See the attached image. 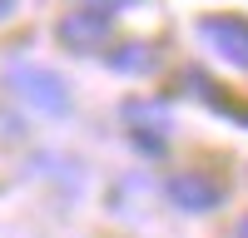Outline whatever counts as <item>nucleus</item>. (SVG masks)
<instances>
[{
  "label": "nucleus",
  "mask_w": 248,
  "mask_h": 238,
  "mask_svg": "<svg viewBox=\"0 0 248 238\" xmlns=\"http://www.w3.org/2000/svg\"><path fill=\"white\" fill-rule=\"evenodd\" d=\"M10 89L25 99L30 109L50 114V119H65V114H70V89H65V79H60L55 70H45V65H10Z\"/></svg>",
  "instance_id": "1"
},
{
  "label": "nucleus",
  "mask_w": 248,
  "mask_h": 238,
  "mask_svg": "<svg viewBox=\"0 0 248 238\" xmlns=\"http://www.w3.org/2000/svg\"><path fill=\"white\" fill-rule=\"evenodd\" d=\"M194 35L218 60H229L233 70H248V20L243 15H203L194 25Z\"/></svg>",
  "instance_id": "2"
},
{
  "label": "nucleus",
  "mask_w": 248,
  "mask_h": 238,
  "mask_svg": "<svg viewBox=\"0 0 248 238\" xmlns=\"http://www.w3.org/2000/svg\"><path fill=\"white\" fill-rule=\"evenodd\" d=\"M124 124H129L134 144L144 154H164V144H169V109L159 104V99H124Z\"/></svg>",
  "instance_id": "3"
},
{
  "label": "nucleus",
  "mask_w": 248,
  "mask_h": 238,
  "mask_svg": "<svg viewBox=\"0 0 248 238\" xmlns=\"http://www.w3.org/2000/svg\"><path fill=\"white\" fill-rule=\"evenodd\" d=\"M164 193H169L184 213H209V208L223 204V184L214 174H203V169H179L169 184H164Z\"/></svg>",
  "instance_id": "4"
},
{
  "label": "nucleus",
  "mask_w": 248,
  "mask_h": 238,
  "mask_svg": "<svg viewBox=\"0 0 248 238\" xmlns=\"http://www.w3.org/2000/svg\"><path fill=\"white\" fill-rule=\"evenodd\" d=\"M60 45L65 50H75V55H90V50H99L109 40V15H94V10H70L65 20H60Z\"/></svg>",
  "instance_id": "5"
},
{
  "label": "nucleus",
  "mask_w": 248,
  "mask_h": 238,
  "mask_svg": "<svg viewBox=\"0 0 248 238\" xmlns=\"http://www.w3.org/2000/svg\"><path fill=\"white\" fill-rule=\"evenodd\" d=\"M154 65H159V50L149 45V40H124L119 50H109V70L114 74H154Z\"/></svg>",
  "instance_id": "6"
},
{
  "label": "nucleus",
  "mask_w": 248,
  "mask_h": 238,
  "mask_svg": "<svg viewBox=\"0 0 248 238\" xmlns=\"http://www.w3.org/2000/svg\"><path fill=\"white\" fill-rule=\"evenodd\" d=\"M129 5H139V0H85V10H94V15H119Z\"/></svg>",
  "instance_id": "7"
},
{
  "label": "nucleus",
  "mask_w": 248,
  "mask_h": 238,
  "mask_svg": "<svg viewBox=\"0 0 248 238\" xmlns=\"http://www.w3.org/2000/svg\"><path fill=\"white\" fill-rule=\"evenodd\" d=\"M233 238H248V218H238V228H233Z\"/></svg>",
  "instance_id": "8"
},
{
  "label": "nucleus",
  "mask_w": 248,
  "mask_h": 238,
  "mask_svg": "<svg viewBox=\"0 0 248 238\" xmlns=\"http://www.w3.org/2000/svg\"><path fill=\"white\" fill-rule=\"evenodd\" d=\"M10 5H15V0H0V15H5V10H10Z\"/></svg>",
  "instance_id": "9"
}]
</instances>
